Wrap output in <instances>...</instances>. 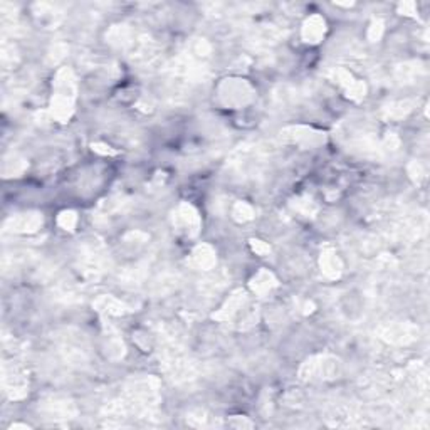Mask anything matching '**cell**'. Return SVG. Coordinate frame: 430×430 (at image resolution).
<instances>
[{
	"instance_id": "6da1fadb",
	"label": "cell",
	"mask_w": 430,
	"mask_h": 430,
	"mask_svg": "<svg viewBox=\"0 0 430 430\" xmlns=\"http://www.w3.org/2000/svg\"><path fill=\"white\" fill-rule=\"evenodd\" d=\"M121 398L130 410L131 419H155L158 404L162 400L160 380L155 377L131 378L123 388Z\"/></svg>"
},
{
	"instance_id": "7a4b0ae2",
	"label": "cell",
	"mask_w": 430,
	"mask_h": 430,
	"mask_svg": "<svg viewBox=\"0 0 430 430\" xmlns=\"http://www.w3.org/2000/svg\"><path fill=\"white\" fill-rule=\"evenodd\" d=\"M76 98H78V79L71 67H61L54 76L53 99L49 106V117L59 123H67L74 114Z\"/></svg>"
},
{
	"instance_id": "3957f363",
	"label": "cell",
	"mask_w": 430,
	"mask_h": 430,
	"mask_svg": "<svg viewBox=\"0 0 430 430\" xmlns=\"http://www.w3.org/2000/svg\"><path fill=\"white\" fill-rule=\"evenodd\" d=\"M160 368L173 384L189 385L197 380L198 366L183 345H160Z\"/></svg>"
},
{
	"instance_id": "277c9868",
	"label": "cell",
	"mask_w": 430,
	"mask_h": 430,
	"mask_svg": "<svg viewBox=\"0 0 430 430\" xmlns=\"http://www.w3.org/2000/svg\"><path fill=\"white\" fill-rule=\"evenodd\" d=\"M110 266L108 250L98 239H86L78 249V270L79 276L86 282L98 281Z\"/></svg>"
},
{
	"instance_id": "5b68a950",
	"label": "cell",
	"mask_w": 430,
	"mask_h": 430,
	"mask_svg": "<svg viewBox=\"0 0 430 430\" xmlns=\"http://www.w3.org/2000/svg\"><path fill=\"white\" fill-rule=\"evenodd\" d=\"M341 375H343V361L338 356L328 355V353L306 358L298 370V377L304 384L338 380Z\"/></svg>"
},
{
	"instance_id": "8992f818",
	"label": "cell",
	"mask_w": 430,
	"mask_h": 430,
	"mask_svg": "<svg viewBox=\"0 0 430 430\" xmlns=\"http://www.w3.org/2000/svg\"><path fill=\"white\" fill-rule=\"evenodd\" d=\"M58 352L62 361L73 368H86L89 365V343L85 333L67 328L58 336Z\"/></svg>"
},
{
	"instance_id": "52a82bcc",
	"label": "cell",
	"mask_w": 430,
	"mask_h": 430,
	"mask_svg": "<svg viewBox=\"0 0 430 430\" xmlns=\"http://www.w3.org/2000/svg\"><path fill=\"white\" fill-rule=\"evenodd\" d=\"M256 98V89L242 78H227L217 86V99L224 108L242 110Z\"/></svg>"
},
{
	"instance_id": "ba28073f",
	"label": "cell",
	"mask_w": 430,
	"mask_h": 430,
	"mask_svg": "<svg viewBox=\"0 0 430 430\" xmlns=\"http://www.w3.org/2000/svg\"><path fill=\"white\" fill-rule=\"evenodd\" d=\"M2 388L9 400H22L29 393V375L27 370L17 361L2 363Z\"/></svg>"
},
{
	"instance_id": "9c48e42d",
	"label": "cell",
	"mask_w": 430,
	"mask_h": 430,
	"mask_svg": "<svg viewBox=\"0 0 430 430\" xmlns=\"http://www.w3.org/2000/svg\"><path fill=\"white\" fill-rule=\"evenodd\" d=\"M380 340L392 346H410L415 343L420 336L419 326L409 321H395L381 325L377 329Z\"/></svg>"
},
{
	"instance_id": "30bf717a",
	"label": "cell",
	"mask_w": 430,
	"mask_h": 430,
	"mask_svg": "<svg viewBox=\"0 0 430 430\" xmlns=\"http://www.w3.org/2000/svg\"><path fill=\"white\" fill-rule=\"evenodd\" d=\"M172 225L178 236L185 239H195L200 234L202 218L198 210L189 202H182L172 212Z\"/></svg>"
},
{
	"instance_id": "8fae6325",
	"label": "cell",
	"mask_w": 430,
	"mask_h": 430,
	"mask_svg": "<svg viewBox=\"0 0 430 430\" xmlns=\"http://www.w3.org/2000/svg\"><path fill=\"white\" fill-rule=\"evenodd\" d=\"M39 413L47 420L64 422L78 417L79 409L74 400L62 395H49L39 402Z\"/></svg>"
},
{
	"instance_id": "7c38bea8",
	"label": "cell",
	"mask_w": 430,
	"mask_h": 430,
	"mask_svg": "<svg viewBox=\"0 0 430 430\" xmlns=\"http://www.w3.org/2000/svg\"><path fill=\"white\" fill-rule=\"evenodd\" d=\"M280 138L286 145H296L300 148H318L326 141V135L313 126L293 125L281 130Z\"/></svg>"
},
{
	"instance_id": "4fadbf2b",
	"label": "cell",
	"mask_w": 430,
	"mask_h": 430,
	"mask_svg": "<svg viewBox=\"0 0 430 430\" xmlns=\"http://www.w3.org/2000/svg\"><path fill=\"white\" fill-rule=\"evenodd\" d=\"M130 209L128 198L123 195H111L101 200L93 214V222L98 227H111L118 222Z\"/></svg>"
},
{
	"instance_id": "5bb4252c",
	"label": "cell",
	"mask_w": 430,
	"mask_h": 430,
	"mask_svg": "<svg viewBox=\"0 0 430 430\" xmlns=\"http://www.w3.org/2000/svg\"><path fill=\"white\" fill-rule=\"evenodd\" d=\"M126 55H128V59L133 64L151 67L157 64L158 59H160V46L150 35L138 34L130 49L126 51Z\"/></svg>"
},
{
	"instance_id": "9a60e30c",
	"label": "cell",
	"mask_w": 430,
	"mask_h": 430,
	"mask_svg": "<svg viewBox=\"0 0 430 430\" xmlns=\"http://www.w3.org/2000/svg\"><path fill=\"white\" fill-rule=\"evenodd\" d=\"M44 224L41 212H21L14 214L3 222L6 234H35Z\"/></svg>"
},
{
	"instance_id": "2e32d148",
	"label": "cell",
	"mask_w": 430,
	"mask_h": 430,
	"mask_svg": "<svg viewBox=\"0 0 430 430\" xmlns=\"http://www.w3.org/2000/svg\"><path fill=\"white\" fill-rule=\"evenodd\" d=\"M248 304H249L248 293H246L244 289H236L230 293V296L227 298V301L221 306V309H217V311L212 314V318L215 321L230 322L234 318L244 311Z\"/></svg>"
},
{
	"instance_id": "e0dca14e",
	"label": "cell",
	"mask_w": 430,
	"mask_h": 430,
	"mask_svg": "<svg viewBox=\"0 0 430 430\" xmlns=\"http://www.w3.org/2000/svg\"><path fill=\"white\" fill-rule=\"evenodd\" d=\"M230 282V276L225 269H212L198 281L197 289L202 298H215L224 291Z\"/></svg>"
},
{
	"instance_id": "ac0fdd59",
	"label": "cell",
	"mask_w": 430,
	"mask_h": 430,
	"mask_svg": "<svg viewBox=\"0 0 430 430\" xmlns=\"http://www.w3.org/2000/svg\"><path fill=\"white\" fill-rule=\"evenodd\" d=\"M284 37L280 26H261L254 29L248 37V44L252 51H268Z\"/></svg>"
},
{
	"instance_id": "d6986e66",
	"label": "cell",
	"mask_w": 430,
	"mask_h": 430,
	"mask_svg": "<svg viewBox=\"0 0 430 430\" xmlns=\"http://www.w3.org/2000/svg\"><path fill=\"white\" fill-rule=\"evenodd\" d=\"M304 96H308V89L294 85H277L270 91V101L277 108H289L298 105Z\"/></svg>"
},
{
	"instance_id": "ffe728a7",
	"label": "cell",
	"mask_w": 430,
	"mask_h": 430,
	"mask_svg": "<svg viewBox=\"0 0 430 430\" xmlns=\"http://www.w3.org/2000/svg\"><path fill=\"white\" fill-rule=\"evenodd\" d=\"M326 420L333 427H363L366 425L365 415L352 407L332 409L326 415Z\"/></svg>"
},
{
	"instance_id": "44dd1931",
	"label": "cell",
	"mask_w": 430,
	"mask_h": 430,
	"mask_svg": "<svg viewBox=\"0 0 430 430\" xmlns=\"http://www.w3.org/2000/svg\"><path fill=\"white\" fill-rule=\"evenodd\" d=\"M137 35V31L128 26V24H114L106 33V42L110 44L111 47H114V49L125 51L126 53L131 47V44L135 42Z\"/></svg>"
},
{
	"instance_id": "7402d4cb",
	"label": "cell",
	"mask_w": 430,
	"mask_h": 430,
	"mask_svg": "<svg viewBox=\"0 0 430 430\" xmlns=\"http://www.w3.org/2000/svg\"><path fill=\"white\" fill-rule=\"evenodd\" d=\"M187 262H189L190 268L202 270V273H209L217 266V252L210 244H198L192 249Z\"/></svg>"
},
{
	"instance_id": "603a6c76",
	"label": "cell",
	"mask_w": 430,
	"mask_h": 430,
	"mask_svg": "<svg viewBox=\"0 0 430 430\" xmlns=\"http://www.w3.org/2000/svg\"><path fill=\"white\" fill-rule=\"evenodd\" d=\"M33 15L34 21L37 26H41L42 29H54L55 26H59L64 17L62 10L59 9L54 3H34L33 6Z\"/></svg>"
},
{
	"instance_id": "cb8c5ba5",
	"label": "cell",
	"mask_w": 430,
	"mask_h": 430,
	"mask_svg": "<svg viewBox=\"0 0 430 430\" xmlns=\"http://www.w3.org/2000/svg\"><path fill=\"white\" fill-rule=\"evenodd\" d=\"M320 269L322 276L332 281H336L343 276L345 264L341 257L336 254V250L333 248H325L320 254Z\"/></svg>"
},
{
	"instance_id": "d4e9b609",
	"label": "cell",
	"mask_w": 430,
	"mask_h": 430,
	"mask_svg": "<svg viewBox=\"0 0 430 430\" xmlns=\"http://www.w3.org/2000/svg\"><path fill=\"white\" fill-rule=\"evenodd\" d=\"M146 276H148V262L138 261L119 270L118 280L119 284L126 286V288H138V286L145 282Z\"/></svg>"
},
{
	"instance_id": "484cf974",
	"label": "cell",
	"mask_w": 430,
	"mask_h": 430,
	"mask_svg": "<svg viewBox=\"0 0 430 430\" xmlns=\"http://www.w3.org/2000/svg\"><path fill=\"white\" fill-rule=\"evenodd\" d=\"M425 73H427V71H425V66L422 64L420 61H407L395 66L393 78H395V81L400 83V85H413V83L424 78Z\"/></svg>"
},
{
	"instance_id": "4316f807",
	"label": "cell",
	"mask_w": 430,
	"mask_h": 430,
	"mask_svg": "<svg viewBox=\"0 0 430 430\" xmlns=\"http://www.w3.org/2000/svg\"><path fill=\"white\" fill-rule=\"evenodd\" d=\"M35 262V254L31 250H12L6 252L2 257V269L3 273H15L31 268Z\"/></svg>"
},
{
	"instance_id": "83f0119b",
	"label": "cell",
	"mask_w": 430,
	"mask_h": 430,
	"mask_svg": "<svg viewBox=\"0 0 430 430\" xmlns=\"http://www.w3.org/2000/svg\"><path fill=\"white\" fill-rule=\"evenodd\" d=\"M326 21L321 15L314 14L308 17L301 27V37L306 44H320L326 35Z\"/></svg>"
},
{
	"instance_id": "f1b7e54d",
	"label": "cell",
	"mask_w": 430,
	"mask_h": 430,
	"mask_svg": "<svg viewBox=\"0 0 430 430\" xmlns=\"http://www.w3.org/2000/svg\"><path fill=\"white\" fill-rule=\"evenodd\" d=\"M280 286L277 277L268 269H259L249 281V288L259 298H264Z\"/></svg>"
},
{
	"instance_id": "f546056e",
	"label": "cell",
	"mask_w": 430,
	"mask_h": 430,
	"mask_svg": "<svg viewBox=\"0 0 430 430\" xmlns=\"http://www.w3.org/2000/svg\"><path fill=\"white\" fill-rule=\"evenodd\" d=\"M103 348H105L106 356L113 361L121 360L126 355L125 341L121 340L117 329L108 322H105V343H103Z\"/></svg>"
},
{
	"instance_id": "4dcf8cb0",
	"label": "cell",
	"mask_w": 430,
	"mask_h": 430,
	"mask_svg": "<svg viewBox=\"0 0 430 430\" xmlns=\"http://www.w3.org/2000/svg\"><path fill=\"white\" fill-rule=\"evenodd\" d=\"M93 306L96 311L106 314V316H125V314L131 311L128 304H125L121 300L111 296V294H101V296H98L96 300H94Z\"/></svg>"
},
{
	"instance_id": "1f68e13d",
	"label": "cell",
	"mask_w": 430,
	"mask_h": 430,
	"mask_svg": "<svg viewBox=\"0 0 430 430\" xmlns=\"http://www.w3.org/2000/svg\"><path fill=\"white\" fill-rule=\"evenodd\" d=\"M214 53V46L204 37H192L187 42L185 53L190 59H194L195 62H200L205 64L207 59H210V55Z\"/></svg>"
},
{
	"instance_id": "d6a6232c",
	"label": "cell",
	"mask_w": 430,
	"mask_h": 430,
	"mask_svg": "<svg viewBox=\"0 0 430 430\" xmlns=\"http://www.w3.org/2000/svg\"><path fill=\"white\" fill-rule=\"evenodd\" d=\"M185 422L190 425V427H195V429H210V427H218V425H221V422L215 419L209 410L202 409V407L190 409L189 412L185 413Z\"/></svg>"
},
{
	"instance_id": "836d02e7",
	"label": "cell",
	"mask_w": 430,
	"mask_h": 430,
	"mask_svg": "<svg viewBox=\"0 0 430 430\" xmlns=\"http://www.w3.org/2000/svg\"><path fill=\"white\" fill-rule=\"evenodd\" d=\"M415 103L412 99H398V101H390L388 105L384 108V118L392 119V121H400V119L407 118L412 113Z\"/></svg>"
},
{
	"instance_id": "e575fe53",
	"label": "cell",
	"mask_w": 430,
	"mask_h": 430,
	"mask_svg": "<svg viewBox=\"0 0 430 430\" xmlns=\"http://www.w3.org/2000/svg\"><path fill=\"white\" fill-rule=\"evenodd\" d=\"M289 207L293 209L294 214L306 218L316 217V214L320 212V205H318L316 202H314V198L309 197V195H298V197H294L293 200L289 202Z\"/></svg>"
},
{
	"instance_id": "d590c367",
	"label": "cell",
	"mask_w": 430,
	"mask_h": 430,
	"mask_svg": "<svg viewBox=\"0 0 430 430\" xmlns=\"http://www.w3.org/2000/svg\"><path fill=\"white\" fill-rule=\"evenodd\" d=\"M178 282H180L178 274L163 273L153 281V284H151V293H153L155 296H165V294H170L172 291L178 288Z\"/></svg>"
},
{
	"instance_id": "8d00e7d4",
	"label": "cell",
	"mask_w": 430,
	"mask_h": 430,
	"mask_svg": "<svg viewBox=\"0 0 430 430\" xmlns=\"http://www.w3.org/2000/svg\"><path fill=\"white\" fill-rule=\"evenodd\" d=\"M27 170V160L21 155L12 153L9 157L3 158L2 173L6 178L10 177H21V175Z\"/></svg>"
},
{
	"instance_id": "74e56055",
	"label": "cell",
	"mask_w": 430,
	"mask_h": 430,
	"mask_svg": "<svg viewBox=\"0 0 430 430\" xmlns=\"http://www.w3.org/2000/svg\"><path fill=\"white\" fill-rule=\"evenodd\" d=\"M150 236L143 230H130L126 232L121 239V246L125 248L128 252H138L141 248H145L148 244Z\"/></svg>"
},
{
	"instance_id": "f35d334b",
	"label": "cell",
	"mask_w": 430,
	"mask_h": 430,
	"mask_svg": "<svg viewBox=\"0 0 430 430\" xmlns=\"http://www.w3.org/2000/svg\"><path fill=\"white\" fill-rule=\"evenodd\" d=\"M230 217L237 222V224H248V222L254 221L256 217V209L244 200H236L230 207Z\"/></svg>"
},
{
	"instance_id": "ab89813d",
	"label": "cell",
	"mask_w": 430,
	"mask_h": 430,
	"mask_svg": "<svg viewBox=\"0 0 430 430\" xmlns=\"http://www.w3.org/2000/svg\"><path fill=\"white\" fill-rule=\"evenodd\" d=\"M53 298L59 302L71 304V302L79 301V291L71 282H62V284H58L53 289Z\"/></svg>"
},
{
	"instance_id": "60d3db41",
	"label": "cell",
	"mask_w": 430,
	"mask_h": 430,
	"mask_svg": "<svg viewBox=\"0 0 430 430\" xmlns=\"http://www.w3.org/2000/svg\"><path fill=\"white\" fill-rule=\"evenodd\" d=\"M19 62H21V55H19L17 47L14 46V42H9L7 39H3V42H2L3 71H14V67H17Z\"/></svg>"
},
{
	"instance_id": "b9f144b4",
	"label": "cell",
	"mask_w": 430,
	"mask_h": 430,
	"mask_svg": "<svg viewBox=\"0 0 430 430\" xmlns=\"http://www.w3.org/2000/svg\"><path fill=\"white\" fill-rule=\"evenodd\" d=\"M69 53V46L64 42H55L54 46H51L49 53H47V64L55 66L66 58V54Z\"/></svg>"
},
{
	"instance_id": "7bdbcfd3",
	"label": "cell",
	"mask_w": 430,
	"mask_h": 430,
	"mask_svg": "<svg viewBox=\"0 0 430 430\" xmlns=\"http://www.w3.org/2000/svg\"><path fill=\"white\" fill-rule=\"evenodd\" d=\"M58 225L66 232H74L76 225H78V214L74 210H62L58 215Z\"/></svg>"
},
{
	"instance_id": "ee69618b",
	"label": "cell",
	"mask_w": 430,
	"mask_h": 430,
	"mask_svg": "<svg viewBox=\"0 0 430 430\" xmlns=\"http://www.w3.org/2000/svg\"><path fill=\"white\" fill-rule=\"evenodd\" d=\"M380 148L384 155H392L400 148V138L395 133H387L380 140Z\"/></svg>"
},
{
	"instance_id": "f6af8a7d",
	"label": "cell",
	"mask_w": 430,
	"mask_h": 430,
	"mask_svg": "<svg viewBox=\"0 0 430 430\" xmlns=\"http://www.w3.org/2000/svg\"><path fill=\"white\" fill-rule=\"evenodd\" d=\"M345 93L346 96L353 99V101H361V99L366 96V85L363 81H360V79H355L352 85L346 87Z\"/></svg>"
},
{
	"instance_id": "bcb514c9",
	"label": "cell",
	"mask_w": 430,
	"mask_h": 430,
	"mask_svg": "<svg viewBox=\"0 0 430 430\" xmlns=\"http://www.w3.org/2000/svg\"><path fill=\"white\" fill-rule=\"evenodd\" d=\"M407 170H409V175H410V178H412L413 182L415 183H420V182H424L425 178H427V170H425V166L422 165L420 162H417V160H412L409 163V166H407Z\"/></svg>"
},
{
	"instance_id": "7dc6e473",
	"label": "cell",
	"mask_w": 430,
	"mask_h": 430,
	"mask_svg": "<svg viewBox=\"0 0 430 430\" xmlns=\"http://www.w3.org/2000/svg\"><path fill=\"white\" fill-rule=\"evenodd\" d=\"M384 31H385L384 21H380V19H373L368 27V41H372V42L380 41L381 35H384Z\"/></svg>"
},
{
	"instance_id": "c3c4849f",
	"label": "cell",
	"mask_w": 430,
	"mask_h": 430,
	"mask_svg": "<svg viewBox=\"0 0 430 430\" xmlns=\"http://www.w3.org/2000/svg\"><path fill=\"white\" fill-rule=\"evenodd\" d=\"M249 246H250V249H252V252H256L257 256L266 257L270 254V246L268 244V242L261 241V239H250Z\"/></svg>"
},
{
	"instance_id": "681fc988",
	"label": "cell",
	"mask_w": 430,
	"mask_h": 430,
	"mask_svg": "<svg viewBox=\"0 0 430 430\" xmlns=\"http://www.w3.org/2000/svg\"><path fill=\"white\" fill-rule=\"evenodd\" d=\"M229 425L230 427H234V429H252L254 427V424L252 422H250L248 417H244V415H234V417H230L229 419Z\"/></svg>"
},
{
	"instance_id": "f907efd6",
	"label": "cell",
	"mask_w": 430,
	"mask_h": 430,
	"mask_svg": "<svg viewBox=\"0 0 430 430\" xmlns=\"http://www.w3.org/2000/svg\"><path fill=\"white\" fill-rule=\"evenodd\" d=\"M398 12L402 15H415L417 14V6L413 2H404L398 6Z\"/></svg>"
},
{
	"instance_id": "816d5d0a",
	"label": "cell",
	"mask_w": 430,
	"mask_h": 430,
	"mask_svg": "<svg viewBox=\"0 0 430 430\" xmlns=\"http://www.w3.org/2000/svg\"><path fill=\"white\" fill-rule=\"evenodd\" d=\"M93 150L96 151V153H101V155H114V153H117V151L111 150L110 146L103 145V143H94V145H93Z\"/></svg>"
},
{
	"instance_id": "f5cc1de1",
	"label": "cell",
	"mask_w": 430,
	"mask_h": 430,
	"mask_svg": "<svg viewBox=\"0 0 430 430\" xmlns=\"http://www.w3.org/2000/svg\"><path fill=\"white\" fill-rule=\"evenodd\" d=\"M10 429L12 430H14V429H29V425H26V424H12Z\"/></svg>"
}]
</instances>
